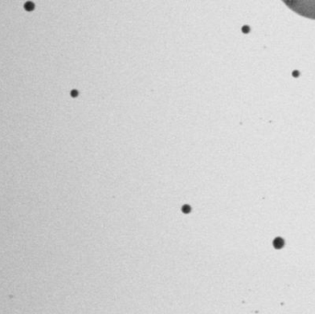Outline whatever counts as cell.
<instances>
[{"instance_id":"6da1fadb","label":"cell","mask_w":315,"mask_h":314,"mask_svg":"<svg viewBox=\"0 0 315 314\" xmlns=\"http://www.w3.org/2000/svg\"><path fill=\"white\" fill-rule=\"evenodd\" d=\"M283 245H284V240H283L281 238H277V239L274 240V246H275L277 249L282 248Z\"/></svg>"},{"instance_id":"7a4b0ae2","label":"cell","mask_w":315,"mask_h":314,"mask_svg":"<svg viewBox=\"0 0 315 314\" xmlns=\"http://www.w3.org/2000/svg\"><path fill=\"white\" fill-rule=\"evenodd\" d=\"M25 8H26L27 10H31V9H33V5H32L31 3H27V4L25 5Z\"/></svg>"}]
</instances>
